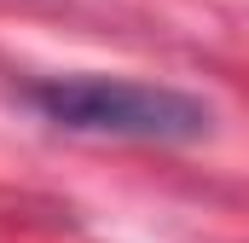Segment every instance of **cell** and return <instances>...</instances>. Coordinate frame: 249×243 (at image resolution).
Returning <instances> with one entry per match:
<instances>
[{"label":"cell","instance_id":"1","mask_svg":"<svg viewBox=\"0 0 249 243\" xmlns=\"http://www.w3.org/2000/svg\"><path fill=\"white\" fill-rule=\"evenodd\" d=\"M23 99L64 133L139 139V145H191L214 127V110L180 87H151L122 75H47L29 81Z\"/></svg>","mask_w":249,"mask_h":243}]
</instances>
